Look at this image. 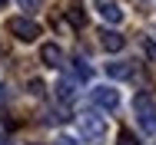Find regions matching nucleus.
<instances>
[{
	"instance_id": "obj_1",
	"label": "nucleus",
	"mask_w": 156,
	"mask_h": 145,
	"mask_svg": "<svg viewBox=\"0 0 156 145\" xmlns=\"http://www.w3.org/2000/svg\"><path fill=\"white\" fill-rule=\"evenodd\" d=\"M133 109H136V116H140V125L156 135V106H153V96L150 92H136L133 96Z\"/></svg>"
},
{
	"instance_id": "obj_2",
	"label": "nucleus",
	"mask_w": 156,
	"mask_h": 145,
	"mask_svg": "<svg viewBox=\"0 0 156 145\" xmlns=\"http://www.w3.org/2000/svg\"><path fill=\"white\" fill-rule=\"evenodd\" d=\"M80 135L87 142L106 139V116H100V112H80Z\"/></svg>"
},
{
	"instance_id": "obj_3",
	"label": "nucleus",
	"mask_w": 156,
	"mask_h": 145,
	"mask_svg": "<svg viewBox=\"0 0 156 145\" xmlns=\"http://www.w3.org/2000/svg\"><path fill=\"white\" fill-rule=\"evenodd\" d=\"M7 33L17 36L20 43H33V40L40 36V23L30 20V17H10V20H7Z\"/></svg>"
},
{
	"instance_id": "obj_4",
	"label": "nucleus",
	"mask_w": 156,
	"mask_h": 145,
	"mask_svg": "<svg viewBox=\"0 0 156 145\" xmlns=\"http://www.w3.org/2000/svg\"><path fill=\"white\" fill-rule=\"evenodd\" d=\"M106 76H113V79H136L140 66L133 59H116V63H106Z\"/></svg>"
},
{
	"instance_id": "obj_5",
	"label": "nucleus",
	"mask_w": 156,
	"mask_h": 145,
	"mask_svg": "<svg viewBox=\"0 0 156 145\" xmlns=\"http://www.w3.org/2000/svg\"><path fill=\"white\" fill-rule=\"evenodd\" d=\"M40 59H43V66H50V69H63V63H66V56H63V50L57 43H43V46H40Z\"/></svg>"
},
{
	"instance_id": "obj_6",
	"label": "nucleus",
	"mask_w": 156,
	"mask_h": 145,
	"mask_svg": "<svg viewBox=\"0 0 156 145\" xmlns=\"http://www.w3.org/2000/svg\"><path fill=\"white\" fill-rule=\"evenodd\" d=\"M93 106H100V109H116V106H120V92L110 89V86L93 89Z\"/></svg>"
},
{
	"instance_id": "obj_7",
	"label": "nucleus",
	"mask_w": 156,
	"mask_h": 145,
	"mask_svg": "<svg viewBox=\"0 0 156 145\" xmlns=\"http://www.w3.org/2000/svg\"><path fill=\"white\" fill-rule=\"evenodd\" d=\"M100 43H103L106 53H120V50L126 46V36L116 33V30H103V33H100Z\"/></svg>"
},
{
	"instance_id": "obj_8",
	"label": "nucleus",
	"mask_w": 156,
	"mask_h": 145,
	"mask_svg": "<svg viewBox=\"0 0 156 145\" xmlns=\"http://www.w3.org/2000/svg\"><path fill=\"white\" fill-rule=\"evenodd\" d=\"M96 10H100V17H103L106 23H120V20H123L120 3H113V0H100V3H96Z\"/></svg>"
},
{
	"instance_id": "obj_9",
	"label": "nucleus",
	"mask_w": 156,
	"mask_h": 145,
	"mask_svg": "<svg viewBox=\"0 0 156 145\" xmlns=\"http://www.w3.org/2000/svg\"><path fill=\"white\" fill-rule=\"evenodd\" d=\"M66 17H70V23H73V27H87V10H83L80 3H73V7L66 10Z\"/></svg>"
},
{
	"instance_id": "obj_10",
	"label": "nucleus",
	"mask_w": 156,
	"mask_h": 145,
	"mask_svg": "<svg viewBox=\"0 0 156 145\" xmlns=\"http://www.w3.org/2000/svg\"><path fill=\"white\" fill-rule=\"evenodd\" d=\"M73 73H76V79H83V83H87V79H90V76H93V69H90V66H87V59H73Z\"/></svg>"
},
{
	"instance_id": "obj_11",
	"label": "nucleus",
	"mask_w": 156,
	"mask_h": 145,
	"mask_svg": "<svg viewBox=\"0 0 156 145\" xmlns=\"http://www.w3.org/2000/svg\"><path fill=\"white\" fill-rule=\"evenodd\" d=\"M57 96H60L63 102H70V99H73V83H66V79L57 83Z\"/></svg>"
},
{
	"instance_id": "obj_12",
	"label": "nucleus",
	"mask_w": 156,
	"mask_h": 145,
	"mask_svg": "<svg viewBox=\"0 0 156 145\" xmlns=\"http://www.w3.org/2000/svg\"><path fill=\"white\" fill-rule=\"evenodd\" d=\"M120 145H140V139H136L129 129H120Z\"/></svg>"
},
{
	"instance_id": "obj_13",
	"label": "nucleus",
	"mask_w": 156,
	"mask_h": 145,
	"mask_svg": "<svg viewBox=\"0 0 156 145\" xmlns=\"http://www.w3.org/2000/svg\"><path fill=\"white\" fill-rule=\"evenodd\" d=\"M40 3H43V0H20V7H23L27 13H33V10H40Z\"/></svg>"
},
{
	"instance_id": "obj_14",
	"label": "nucleus",
	"mask_w": 156,
	"mask_h": 145,
	"mask_svg": "<svg viewBox=\"0 0 156 145\" xmlns=\"http://www.w3.org/2000/svg\"><path fill=\"white\" fill-rule=\"evenodd\" d=\"M30 92L33 96H43V83L40 79H30Z\"/></svg>"
},
{
	"instance_id": "obj_15",
	"label": "nucleus",
	"mask_w": 156,
	"mask_h": 145,
	"mask_svg": "<svg viewBox=\"0 0 156 145\" xmlns=\"http://www.w3.org/2000/svg\"><path fill=\"white\" fill-rule=\"evenodd\" d=\"M143 46H146V53H150V59L156 63V43H153V40H143Z\"/></svg>"
},
{
	"instance_id": "obj_16",
	"label": "nucleus",
	"mask_w": 156,
	"mask_h": 145,
	"mask_svg": "<svg viewBox=\"0 0 156 145\" xmlns=\"http://www.w3.org/2000/svg\"><path fill=\"white\" fill-rule=\"evenodd\" d=\"M3 99H7V89H3V86H0V102H3Z\"/></svg>"
},
{
	"instance_id": "obj_17",
	"label": "nucleus",
	"mask_w": 156,
	"mask_h": 145,
	"mask_svg": "<svg viewBox=\"0 0 156 145\" xmlns=\"http://www.w3.org/2000/svg\"><path fill=\"white\" fill-rule=\"evenodd\" d=\"M0 145H10V142H7V135H3V132H0Z\"/></svg>"
},
{
	"instance_id": "obj_18",
	"label": "nucleus",
	"mask_w": 156,
	"mask_h": 145,
	"mask_svg": "<svg viewBox=\"0 0 156 145\" xmlns=\"http://www.w3.org/2000/svg\"><path fill=\"white\" fill-rule=\"evenodd\" d=\"M3 7H7V0H0V10H3Z\"/></svg>"
}]
</instances>
